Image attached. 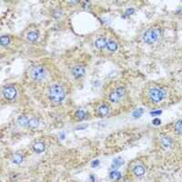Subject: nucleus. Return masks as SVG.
<instances>
[{
    "label": "nucleus",
    "mask_w": 182,
    "mask_h": 182,
    "mask_svg": "<svg viewBox=\"0 0 182 182\" xmlns=\"http://www.w3.org/2000/svg\"><path fill=\"white\" fill-rule=\"evenodd\" d=\"M109 113V108L106 104H102L98 108V114L99 117H105Z\"/></svg>",
    "instance_id": "nucleus-12"
},
{
    "label": "nucleus",
    "mask_w": 182,
    "mask_h": 182,
    "mask_svg": "<svg viewBox=\"0 0 182 182\" xmlns=\"http://www.w3.org/2000/svg\"><path fill=\"white\" fill-rule=\"evenodd\" d=\"M40 124V120L39 118L36 117H32L28 118V122H27V127L29 129H37Z\"/></svg>",
    "instance_id": "nucleus-8"
},
{
    "label": "nucleus",
    "mask_w": 182,
    "mask_h": 182,
    "mask_svg": "<svg viewBox=\"0 0 182 182\" xmlns=\"http://www.w3.org/2000/svg\"><path fill=\"white\" fill-rule=\"evenodd\" d=\"M99 165V160H95V161H93V162H92V166H93V167H95V168H96V167H98Z\"/></svg>",
    "instance_id": "nucleus-27"
},
{
    "label": "nucleus",
    "mask_w": 182,
    "mask_h": 182,
    "mask_svg": "<svg viewBox=\"0 0 182 182\" xmlns=\"http://www.w3.org/2000/svg\"><path fill=\"white\" fill-rule=\"evenodd\" d=\"M109 177L112 180H118L121 178V173L118 172L117 170H113L110 172L109 174Z\"/></svg>",
    "instance_id": "nucleus-19"
},
{
    "label": "nucleus",
    "mask_w": 182,
    "mask_h": 182,
    "mask_svg": "<svg viewBox=\"0 0 182 182\" xmlns=\"http://www.w3.org/2000/svg\"><path fill=\"white\" fill-rule=\"evenodd\" d=\"M175 130L178 134H182V119L177 120L175 123Z\"/></svg>",
    "instance_id": "nucleus-20"
},
{
    "label": "nucleus",
    "mask_w": 182,
    "mask_h": 182,
    "mask_svg": "<svg viewBox=\"0 0 182 182\" xmlns=\"http://www.w3.org/2000/svg\"><path fill=\"white\" fill-rule=\"evenodd\" d=\"M152 123H153V125H155V126H159V125L161 124V120L157 117V118H154V119H153Z\"/></svg>",
    "instance_id": "nucleus-24"
},
{
    "label": "nucleus",
    "mask_w": 182,
    "mask_h": 182,
    "mask_svg": "<svg viewBox=\"0 0 182 182\" xmlns=\"http://www.w3.org/2000/svg\"><path fill=\"white\" fill-rule=\"evenodd\" d=\"M75 117H76L77 120L81 121V120H84V119H86L87 117V114H86V111H84L82 109H79L75 113Z\"/></svg>",
    "instance_id": "nucleus-16"
},
{
    "label": "nucleus",
    "mask_w": 182,
    "mask_h": 182,
    "mask_svg": "<svg viewBox=\"0 0 182 182\" xmlns=\"http://www.w3.org/2000/svg\"><path fill=\"white\" fill-rule=\"evenodd\" d=\"M122 164H123V160H122V159L118 158V159H114L113 164H112V168H118V167H120Z\"/></svg>",
    "instance_id": "nucleus-22"
},
{
    "label": "nucleus",
    "mask_w": 182,
    "mask_h": 182,
    "mask_svg": "<svg viewBox=\"0 0 182 182\" xmlns=\"http://www.w3.org/2000/svg\"><path fill=\"white\" fill-rule=\"evenodd\" d=\"M31 77L36 81H41L47 77V70L42 66H35L30 71Z\"/></svg>",
    "instance_id": "nucleus-4"
},
{
    "label": "nucleus",
    "mask_w": 182,
    "mask_h": 182,
    "mask_svg": "<svg viewBox=\"0 0 182 182\" xmlns=\"http://www.w3.org/2000/svg\"><path fill=\"white\" fill-rule=\"evenodd\" d=\"M2 94L7 100H13L17 95V91L14 86H7L3 88Z\"/></svg>",
    "instance_id": "nucleus-6"
},
{
    "label": "nucleus",
    "mask_w": 182,
    "mask_h": 182,
    "mask_svg": "<svg viewBox=\"0 0 182 182\" xmlns=\"http://www.w3.org/2000/svg\"><path fill=\"white\" fill-rule=\"evenodd\" d=\"M143 112H144V110H143L142 108H139V109L136 110V111L133 113V117H141V115L143 114Z\"/></svg>",
    "instance_id": "nucleus-23"
},
{
    "label": "nucleus",
    "mask_w": 182,
    "mask_h": 182,
    "mask_svg": "<svg viewBox=\"0 0 182 182\" xmlns=\"http://www.w3.org/2000/svg\"><path fill=\"white\" fill-rule=\"evenodd\" d=\"M160 114H161V111H160V110L151 112V115H152V116H159V115H160Z\"/></svg>",
    "instance_id": "nucleus-26"
},
{
    "label": "nucleus",
    "mask_w": 182,
    "mask_h": 182,
    "mask_svg": "<svg viewBox=\"0 0 182 182\" xmlns=\"http://www.w3.org/2000/svg\"><path fill=\"white\" fill-rule=\"evenodd\" d=\"M0 41H1L2 47H6L10 43V38L8 36H2L1 38H0Z\"/></svg>",
    "instance_id": "nucleus-21"
},
{
    "label": "nucleus",
    "mask_w": 182,
    "mask_h": 182,
    "mask_svg": "<svg viewBox=\"0 0 182 182\" xmlns=\"http://www.w3.org/2000/svg\"><path fill=\"white\" fill-rule=\"evenodd\" d=\"M117 47H118V45H117V43L116 41H114V40H108V44H107V47H106V48H107L109 52H115V51H117Z\"/></svg>",
    "instance_id": "nucleus-15"
},
{
    "label": "nucleus",
    "mask_w": 182,
    "mask_h": 182,
    "mask_svg": "<svg viewBox=\"0 0 182 182\" xmlns=\"http://www.w3.org/2000/svg\"><path fill=\"white\" fill-rule=\"evenodd\" d=\"M161 145L162 147L165 149H169L173 145V140L168 137H164L161 138Z\"/></svg>",
    "instance_id": "nucleus-13"
},
{
    "label": "nucleus",
    "mask_w": 182,
    "mask_h": 182,
    "mask_svg": "<svg viewBox=\"0 0 182 182\" xmlns=\"http://www.w3.org/2000/svg\"><path fill=\"white\" fill-rule=\"evenodd\" d=\"M162 35L161 28H150L143 34V40L147 44H153L158 41Z\"/></svg>",
    "instance_id": "nucleus-3"
},
{
    "label": "nucleus",
    "mask_w": 182,
    "mask_h": 182,
    "mask_svg": "<svg viewBox=\"0 0 182 182\" xmlns=\"http://www.w3.org/2000/svg\"><path fill=\"white\" fill-rule=\"evenodd\" d=\"M126 93V89L123 86H119L117 88H116L114 91L109 94L108 96V99L112 102V103H117L119 102L121 99H122L125 96Z\"/></svg>",
    "instance_id": "nucleus-5"
},
{
    "label": "nucleus",
    "mask_w": 182,
    "mask_h": 182,
    "mask_svg": "<svg viewBox=\"0 0 182 182\" xmlns=\"http://www.w3.org/2000/svg\"><path fill=\"white\" fill-rule=\"evenodd\" d=\"M33 149L36 153L38 154H40V153H43L45 149H46V146L44 144V142H41V141H38V142H36L34 145H33Z\"/></svg>",
    "instance_id": "nucleus-11"
},
{
    "label": "nucleus",
    "mask_w": 182,
    "mask_h": 182,
    "mask_svg": "<svg viewBox=\"0 0 182 182\" xmlns=\"http://www.w3.org/2000/svg\"><path fill=\"white\" fill-rule=\"evenodd\" d=\"M133 13H134V9H132V8H129L126 11V15H128V16H129V15H131Z\"/></svg>",
    "instance_id": "nucleus-25"
},
{
    "label": "nucleus",
    "mask_w": 182,
    "mask_h": 182,
    "mask_svg": "<svg viewBox=\"0 0 182 182\" xmlns=\"http://www.w3.org/2000/svg\"><path fill=\"white\" fill-rule=\"evenodd\" d=\"M48 99L54 103H61L66 98V92L64 88L59 85H52L47 91Z\"/></svg>",
    "instance_id": "nucleus-1"
},
{
    "label": "nucleus",
    "mask_w": 182,
    "mask_h": 182,
    "mask_svg": "<svg viewBox=\"0 0 182 182\" xmlns=\"http://www.w3.org/2000/svg\"><path fill=\"white\" fill-rule=\"evenodd\" d=\"M145 168L142 165H136L133 168V173L137 176V177H142L145 175Z\"/></svg>",
    "instance_id": "nucleus-14"
},
{
    "label": "nucleus",
    "mask_w": 182,
    "mask_h": 182,
    "mask_svg": "<svg viewBox=\"0 0 182 182\" xmlns=\"http://www.w3.org/2000/svg\"><path fill=\"white\" fill-rule=\"evenodd\" d=\"M108 39L103 38V37H99L96 39L95 41V46L99 48V49H104L107 47V44H108Z\"/></svg>",
    "instance_id": "nucleus-9"
},
{
    "label": "nucleus",
    "mask_w": 182,
    "mask_h": 182,
    "mask_svg": "<svg viewBox=\"0 0 182 182\" xmlns=\"http://www.w3.org/2000/svg\"><path fill=\"white\" fill-rule=\"evenodd\" d=\"M167 97V91L163 87L154 86L150 87L148 90V98L152 103H159L163 101Z\"/></svg>",
    "instance_id": "nucleus-2"
},
{
    "label": "nucleus",
    "mask_w": 182,
    "mask_h": 182,
    "mask_svg": "<svg viewBox=\"0 0 182 182\" xmlns=\"http://www.w3.org/2000/svg\"><path fill=\"white\" fill-rule=\"evenodd\" d=\"M24 161V156L21 154V153H16L13 158H12V162L14 164H17V165H19L21 164L22 162Z\"/></svg>",
    "instance_id": "nucleus-17"
},
{
    "label": "nucleus",
    "mask_w": 182,
    "mask_h": 182,
    "mask_svg": "<svg viewBox=\"0 0 182 182\" xmlns=\"http://www.w3.org/2000/svg\"><path fill=\"white\" fill-rule=\"evenodd\" d=\"M28 117L27 116H25V115H23V116H20V117H18V118H17V123L20 125V126H22V127H27V122H28Z\"/></svg>",
    "instance_id": "nucleus-18"
},
{
    "label": "nucleus",
    "mask_w": 182,
    "mask_h": 182,
    "mask_svg": "<svg viewBox=\"0 0 182 182\" xmlns=\"http://www.w3.org/2000/svg\"><path fill=\"white\" fill-rule=\"evenodd\" d=\"M38 38H39V33H38V31H37V30H31V31H29L26 35L27 40L30 42H33V43L38 41Z\"/></svg>",
    "instance_id": "nucleus-10"
},
{
    "label": "nucleus",
    "mask_w": 182,
    "mask_h": 182,
    "mask_svg": "<svg viewBox=\"0 0 182 182\" xmlns=\"http://www.w3.org/2000/svg\"><path fill=\"white\" fill-rule=\"evenodd\" d=\"M85 68L82 66H76L72 69V75L76 78H81L85 75Z\"/></svg>",
    "instance_id": "nucleus-7"
}]
</instances>
